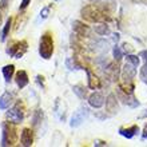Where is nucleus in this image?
Returning a JSON list of instances; mask_svg holds the SVG:
<instances>
[{"instance_id": "obj_23", "label": "nucleus", "mask_w": 147, "mask_h": 147, "mask_svg": "<svg viewBox=\"0 0 147 147\" xmlns=\"http://www.w3.org/2000/svg\"><path fill=\"white\" fill-rule=\"evenodd\" d=\"M140 78H142V80L147 82V60L144 63V66L142 67V70H140Z\"/></svg>"}, {"instance_id": "obj_12", "label": "nucleus", "mask_w": 147, "mask_h": 147, "mask_svg": "<svg viewBox=\"0 0 147 147\" xmlns=\"http://www.w3.org/2000/svg\"><path fill=\"white\" fill-rule=\"evenodd\" d=\"M16 84L19 88H24L28 84V75L26 71H19L16 74Z\"/></svg>"}, {"instance_id": "obj_25", "label": "nucleus", "mask_w": 147, "mask_h": 147, "mask_svg": "<svg viewBox=\"0 0 147 147\" xmlns=\"http://www.w3.org/2000/svg\"><path fill=\"white\" fill-rule=\"evenodd\" d=\"M30 3H31V0H23V1H22V4H20V9L27 8L28 5H30Z\"/></svg>"}, {"instance_id": "obj_5", "label": "nucleus", "mask_w": 147, "mask_h": 147, "mask_svg": "<svg viewBox=\"0 0 147 147\" xmlns=\"http://www.w3.org/2000/svg\"><path fill=\"white\" fill-rule=\"evenodd\" d=\"M87 115H88V109L80 107V109L72 115V118H71V123H70L71 127H78V126H80V124L84 122L86 118H87Z\"/></svg>"}, {"instance_id": "obj_13", "label": "nucleus", "mask_w": 147, "mask_h": 147, "mask_svg": "<svg viewBox=\"0 0 147 147\" xmlns=\"http://www.w3.org/2000/svg\"><path fill=\"white\" fill-rule=\"evenodd\" d=\"M12 103V94L9 92H4L0 98V109L1 110H5L8 109Z\"/></svg>"}, {"instance_id": "obj_9", "label": "nucleus", "mask_w": 147, "mask_h": 147, "mask_svg": "<svg viewBox=\"0 0 147 147\" xmlns=\"http://www.w3.org/2000/svg\"><path fill=\"white\" fill-rule=\"evenodd\" d=\"M20 140H22V146H24V147L32 146V142H34V134H32L31 128H24L23 131H22Z\"/></svg>"}, {"instance_id": "obj_1", "label": "nucleus", "mask_w": 147, "mask_h": 147, "mask_svg": "<svg viewBox=\"0 0 147 147\" xmlns=\"http://www.w3.org/2000/svg\"><path fill=\"white\" fill-rule=\"evenodd\" d=\"M82 15H83L84 19L90 20V22H96V23H100V22H106V20H109V16L106 15L105 12H102L100 9L95 8L94 5H87L86 8H83Z\"/></svg>"}, {"instance_id": "obj_4", "label": "nucleus", "mask_w": 147, "mask_h": 147, "mask_svg": "<svg viewBox=\"0 0 147 147\" xmlns=\"http://www.w3.org/2000/svg\"><path fill=\"white\" fill-rule=\"evenodd\" d=\"M27 42L23 40V42H19V43H15L11 48H7V54L13 56L15 59H20L26 54V51H27Z\"/></svg>"}, {"instance_id": "obj_8", "label": "nucleus", "mask_w": 147, "mask_h": 147, "mask_svg": "<svg viewBox=\"0 0 147 147\" xmlns=\"http://www.w3.org/2000/svg\"><path fill=\"white\" fill-rule=\"evenodd\" d=\"M88 103L94 109H100L102 106L105 105V98L99 92H94L88 96Z\"/></svg>"}, {"instance_id": "obj_3", "label": "nucleus", "mask_w": 147, "mask_h": 147, "mask_svg": "<svg viewBox=\"0 0 147 147\" xmlns=\"http://www.w3.org/2000/svg\"><path fill=\"white\" fill-rule=\"evenodd\" d=\"M3 136H1V146H12L16 142L18 134L13 124H9L7 122L3 123Z\"/></svg>"}, {"instance_id": "obj_11", "label": "nucleus", "mask_w": 147, "mask_h": 147, "mask_svg": "<svg viewBox=\"0 0 147 147\" xmlns=\"http://www.w3.org/2000/svg\"><path fill=\"white\" fill-rule=\"evenodd\" d=\"M87 75H88V87L92 90H96V88H100V79L96 76V75H94L92 72L90 70H87Z\"/></svg>"}, {"instance_id": "obj_10", "label": "nucleus", "mask_w": 147, "mask_h": 147, "mask_svg": "<svg viewBox=\"0 0 147 147\" xmlns=\"http://www.w3.org/2000/svg\"><path fill=\"white\" fill-rule=\"evenodd\" d=\"M74 31L75 34L79 36H88V32H90V28L87 26L82 23V22H74Z\"/></svg>"}, {"instance_id": "obj_29", "label": "nucleus", "mask_w": 147, "mask_h": 147, "mask_svg": "<svg viewBox=\"0 0 147 147\" xmlns=\"http://www.w3.org/2000/svg\"><path fill=\"white\" fill-rule=\"evenodd\" d=\"M143 118H147V111L144 112V115H143Z\"/></svg>"}, {"instance_id": "obj_2", "label": "nucleus", "mask_w": 147, "mask_h": 147, "mask_svg": "<svg viewBox=\"0 0 147 147\" xmlns=\"http://www.w3.org/2000/svg\"><path fill=\"white\" fill-rule=\"evenodd\" d=\"M54 52V40L50 34H44L40 39V46H39V54L43 59H50Z\"/></svg>"}, {"instance_id": "obj_14", "label": "nucleus", "mask_w": 147, "mask_h": 147, "mask_svg": "<svg viewBox=\"0 0 147 147\" xmlns=\"http://www.w3.org/2000/svg\"><path fill=\"white\" fill-rule=\"evenodd\" d=\"M138 131H139L138 126H132V127H128V128H120V130H119L120 135L126 136V138H128V139H131L132 136L135 135Z\"/></svg>"}, {"instance_id": "obj_19", "label": "nucleus", "mask_w": 147, "mask_h": 147, "mask_svg": "<svg viewBox=\"0 0 147 147\" xmlns=\"http://www.w3.org/2000/svg\"><path fill=\"white\" fill-rule=\"evenodd\" d=\"M74 92L76 94L79 98H86V90H83L82 86H75L74 87Z\"/></svg>"}, {"instance_id": "obj_20", "label": "nucleus", "mask_w": 147, "mask_h": 147, "mask_svg": "<svg viewBox=\"0 0 147 147\" xmlns=\"http://www.w3.org/2000/svg\"><path fill=\"white\" fill-rule=\"evenodd\" d=\"M127 62H130L131 64H134L135 67L139 66V58H138V56H135V55L128 54L127 55Z\"/></svg>"}, {"instance_id": "obj_28", "label": "nucleus", "mask_w": 147, "mask_h": 147, "mask_svg": "<svg viewBox=\"0 0 147 147\" xmlns=\"http://www.w3.org/2000/svg\"><path fill=\"white\" fill-rule=\"evenodd\" d=\"M105 142H96V143H95V146H105Z\"/></svg>"}, {"instance_id": "obj_21", "label": "nucleus", "mask_w": 147, "mask_h": 147, "mask_svg": "<svg viewBox=\"0 0 147 147\" xmlns=\"http://www.w3.org/2000/svg\"><path fill=\"white\" fill-rule=\"evenodd\" d=\"M112 54H114V58H115L116 60L122 59V56H123V52H122V50H120L118 46L114 47V51H112Z\"/></svg>"}, {"instance_id": "obj_18", "label": "nucleus", "mask_w": 147, "mask_h": 147, "mask_svg": "<svg viewBox=\"0 0 147 147\" xmlns=\"http://www.w3.org/2000/svg\"><path fill=\"white\" fill-rule=\"evenodd\" d=\"M94 30H95V32H96V34H99V35H103V36H105V35H109V34H110L109 27H107L105 23L95 26V27H94Z\"/></svg>"}, {"instance_id": "obj_26", "label": "nucleus", "mask_w": 147, "mask_h": 147, "mask_svg": "<svg viewBox=\"0 0 147 147\" xmlns=\"http://www.w3.org/2000/svg\"><path fill=\"white\" fill-rule=\"evenodd\" d=\"M8 1H9V0H1V1H0V8L5 9V8L8 7Z\"/></svg>"}, {"instance_id": "obj_6", "label": "nucleus", "mask_w": 147, "mask_h": 147, "mask_svg": "<svg viewBox=\"0 0 147 147\" xmlns=\"http://www.w3.org/2000/svg\"><path fill=\"white\" fill-rule=\"evenodd\" d=\"M118 96L120 98V100L123 102L124 105L130 106V107H136V106H139V102L134 98V95H132V94L124 92L123 90L119 88V91H118Z\"/></svg>"}, {"instance_id": "obj_16", "label": "nucleus", "mask_w": 147, "mask_h": 147, "mask_svg": "<svg viewBox=\"0 0 147 147\" xmlns=\"http://www.w3.org/2000/svg\"><path fill=\"white\" fill-rule=\"evenodd\" d=\"M11 24H12V19L11 18H8L7 22H5V24H4L1 35H0V40H1V42H5V39H7V36H8V32H9V30H11Z\"/></svg>"}, {"instance_id": "obj_30", "label": "nucleus", "mask_w": 147, "mask_h": 147, "mask_svg": "<svg viewBox=\"0 0 147 147\" xmlns=\"http://www.w3.org/2000/svg\"><path fill=\"white\" fill-rule=\"evenodd\" d=\"M55 1H60V0H55Z\"/></svg>"}, {"instance_id": "obj_31", "label": "nucleus", "mask_w": 147, "mask_h": 147, "mask_svg": "<svg viewBox=\"0 0 147 147\" xmlns=\"http://www.w3.org/2000/svg\"><path fill=\"white\" fill-rule=\"evenodd\" d=\"M91 1H94V0H91Z\"/></svg>"}, {"instance_id": "obj_15", "label": "nucleus", "mask_w": 147, "mask_h": 147, "mask_svg": "<svg viewBox=\"0 0 147 147\" xmlns=\"http://www.w3.org/2000/svg\"><path fill=\"white\" fill-rule=\"evenodd\" d=\"M106 110L110 111L111 114H115L116 110H118V106H116V100H115V96L114 95H110L109 99L106 100Z\"/></svg>"}, {"instance_id": "obj_7", "label": "nucleus", "mask_w": 147, "mask_h": 147, "mask_svg": "<svg viewBox=\"0 0 147 147\" xmlns=\"http://www.w3.org/2000/svg\"><path fill=\"white\" fill-rule=\"evenodd\" d=\"M7 118L11 120L12 123H20L23 120V111L19 109V105L15 106L13 109H11L7 112Z\"/></svg>"}, {"instance_id": "obj_22", "label": "nucleus", "mask_w": 147, "mask_h": 147, "mask_svg": "<svg viewBox=\"0 0 147 147\" xmlns=\"http://www.w3.org/2000/svg\"><path fill=\"white\" fill-rule=\"evenodd\" d=\"M66 66L68 67L70 70H79V68H80L78 64H75V62H72V59H71V58H68L66 60Z\"/></svg>"}, {"instance_id": "obj_17", "label": "nucleus", "mask_w": 147, "mask_h": 147, "mask_svg": "<svg viewBox=\"0 0 147 147\" xmlns=\"http://www.w3.org/2000/svg\"><path fill=\"white\" fill-rule=\"evenodd\" d=\"M13 72H15V67L12 66V64H8V66L3 67V75H4V79H5L7 82L11 80Z\"/></svg>"}, {"instance_id": "obj_24", "label": "nucleus", "mask_w": 147, "mask_h": 147, "mask_svg": "<svg viewBox=\"0 0 147 147\" xmlns=\"http://www.w3.org/2000/svg\"><path fill=\"white\" fill-rule=\"evenodd\" d=\"M48 13H50V7H44L40 12V16H42V19H47L48 18Z\"/></svg>"}, {"instance_id": "obj_27", "label": "nucleus", "mask_w": 147, "mask_h": 147, "mask_svg": "<svg viewBox=\"0 0 147 147\" xmlns=\"http://www.w3.org/2000/svg\"><path fill=\"white\" fill-rule=\"evenodd\" d=\"M142 138L143 139H147V126L144 127V130H143V134H142Z\"/></svg>"}]
</instances>
